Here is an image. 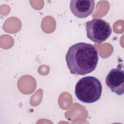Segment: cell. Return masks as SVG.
<instances>
[{"label":"cell","mask_w":124,"mask_h":124,"mask_svg":"<svg viewBox=\"0 0 124 124\" xmlns=\"http://www.w3.org/2000/svg\"><path fill=\"white\" fill-rule=\"evenodd\" d=\"M98 59L95 46L85 42L71 46L65 55L66 64L70 73L77 75L83 76L92 72L96 67Z\"/></svg>","instance_id":"1"},{"label":"cell","mask_w":124,"mask_h":124,"mask_svg":"<svg viewBox=\"0 0 124 124\" xmlns=\"http://www.w3.org/2000/svg\"><path fill=\"white\" fill-rule=\"evenodd\" d=\"M102 86L100 81L93 76L80 78L75 86V95L80 101L84 103H93L101 97Z\"/></svg>","instance_id":"2"},{"label":"cell","mask_w":124,"mask_h":124,"mask_svg":"<svg viewBox=\"0 0 124 124\" xmlns=\"http://www.w3.org/2000/svg\"><path fill=\"white\" fill-rule=\"evenodd\" d=\"M87 37L93 42L101 44L111 35L112 29L106 21L98 18H93L86 23Z\"/></svg>","instance_id":"3"},{"label":"cell","mask_w":124,"mask_h":124,"mask_svg":"<svg viewBox=\"0 0 124 124\" xmlns=\"http://www.w3.org/2000/svg\"><path fill=\"white\" fill-rule=\"evenodd\" d=\"M107 86L110 90L118 95L124 93V73L123 66L118 65L116 68L112 69L106 78Z\"/></svg>","instance_id":"4"},{"label":"cell","mask_w":124,"mask_h":124,"mask_svg":"<svg viewBox=\"0 0 124 124\" xmlns=\"http://www.w3.org/2000/svg\"><path fill=\"white\" fill-rule=\"evenodd\" d=\"M95 1L93 0H72L70 9L72 14L79 18L89 16L93 11Z\"/></svg>","instance_id":"5"}]
</instances>
